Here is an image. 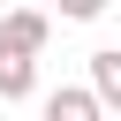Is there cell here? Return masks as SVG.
<instances>
[{"label": "cell", "instance_id": "1", "mask_svg": "<svg viewBox=\"0 0 121 121\" xmlns=\"http://www.w3.org/2000/svg\"><path fill=\"white\" fill-rule=\"evenodd\" d=\"M45 38H53V23H45L38 8L0 15V53H8V60H38V53H45Z\"/></svg>", "mask_w": 121, "mask_h": 121}, {"label": "cell", "instance_id": "2", "mask_svg": "<svg viewBox=\"0 0 121 121\" xmlns=\"http://www.w3.org/2000/svg\"><path fill=\"white\" fill-rule=\"evenodd\" d=\"M91 98H98V113H121V53L106 45V53H91V83H83Z\"/></svg>", "mask_w": 121, "mask_h": 121}, {"label": "cell", "instance_id": "3", "mask_svg": "<svg viewBox=\"0 0 121 121\" xmlns=\"http://www.w3.org/2000/svg\"><path fill=\"white\" fill-rule=\"evenodd\" d=\"M45 121H106V113H98V98H91V91H76V83H68V91H53V98H45Z\"/></svg>", "mask_w": 121, "mask_h": 121}, {"label": "cell", "instance_id": "4", "mask_svg": "<svg viewBox=\"0 0 121 121\" xmlns=\"http://www.w3.org/2000/svg\"><path fill=\"white\" fill-rule=\"evenodd\" d=\"M38 91V60H8L0 53V98H30Z\"/></svg>", "mask_w": 121, "mask_h": 121}]
</instances>
